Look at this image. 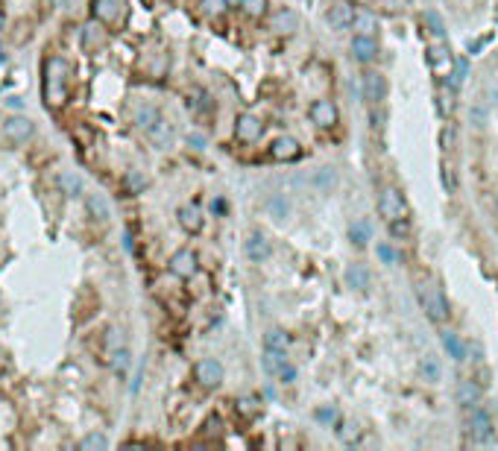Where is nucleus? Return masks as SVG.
Here are the masks:
<instances>
[{
	"mask_svg": "<svg viewBox=\"0 0 498 451\" xmlns=\"http://www.w3.org/2000/svg\"><path fill=\"white\" fill-rule=\"evenodd\" d=\"M68 62L59 56L44 59V77H42V100L47 109H62L68 103Z\"/></svg>",
	"mask_w": 498,
	"mask_h": 451,
	"instance_id": "nucleus-1",
	"label": "nucleus"
},
{
	"mask_svg": "<svg viewBox=\"0 0 498 451\" xmlns=\"http://www.w3.org/2000/svg\"><path fill=\"white\" fill-rule=\"evenodd\" d=\"M416 293H419V302H422V308H425L428 320L437 322V325H443V322L448 320V302H445V296H443L440 287L419 282V284H416Z\"/></svg>",
	"mask_w": 498,
	"mask_h": 451,
	"instance_id": "nucleus-2",
	"label": "nucleus"
},
{
	"mask_svg": "<svg viewBox=\"0 0 498 451\" xmlns=\"http://www.w3.org/2000/svg\"><path fill=\"white\" fill-rule=\"evenodd\" d=\"M428 65H431L437 80H445V77H452L454 73V56H452V50H448V44L443 39H434V44L428 47Z\"/></svg>",
	"mask_w": 498,
	"mask_h": 451,
	"instance_id": "nucleus-3",
	"label": "nucleus"
},
{
	"mask_svg": "<svg viewBox=\"0 0 498 451\" xmlns=\"http://www.w3.org/2000/svg\"><path fill=\"white\" fill-rule=\"evenodd\" d=\"M378 214L393 223L396 217H405V196L398 187L387 185V187H381V194H378Z\"/></svg>",
	"mask_w": 498,
	"mask_h": 451,
	"instance_id": "nucleus-4",
	"label": "nucleus"
},
{
	"mask_svg": "<svg viewBox=\"0 0 498 451\" xmlns=\"http://www.w3.org/2000/svg\"><path fill=\"white\" fill-rule=\"evenodd\" d=\"M194 378L199 387H205V390H217L223 384V363L214 360V358H203L194 363Z\"/></svg>",
	"mask_w": 498,
	"mask_h": 451,
	"instance_id": "nucleus-5",
	"label": "nucleus"
},
{
	"mask_svg": "<svg viewBox=\"0 0 498 451\" xmlns=\"http://www.w3.org/2000/svg\"><path fill=\"white\" fill-rule=\"evenodd\" d=\"M308 115H311V123L320 129H334L338 127V120H340V111L338 106L331 103V100H314L308 109Z\"/></svg>",
	"mask_w": 498,
	"mask_h": 451,
	"instance_id": "nucleus-6",
	"label": "nucleus"
},
{
	"mask_svg": "<svg viewBox=\"0 0 498 451\" xmlns=\"http://www.w3.org/2000/svg\"><path fill=\"white\" fill-rule=\"evenodd\" d=\"M167 270L176 275V279H194L196 270H199V258H196L194 249H179V252L170 255Z\"/></svg>",
	"mask_w": 498,
	"mask_h": 451,
	"instance_id": "nucleus-7",
	"label": "nucleus"
},
{
	"mask_svg": "<svg viewBox=\"0 0 498 451\" xmlns=\"http://www.w3.org/2000/svg\"><path fill=\"white\" fill-rule=\"evenodd\" d=\"M469 436L472 443H490L492 436V416L481 405L472 407V416H469Z\"/></svg>",
	"mask_w": 498,
	"mask_h": 451,
	"instance_id": "nucleus-8",
	"label": "nucleus"
},
{
	"mask_svg": "<svg viewBox=\"0 0 498 451\" xmlns=\"http://www.w3.org/2000/svg\"><path fill=\"white\" fill-rule=\"evenodd\" d=\"M33 132H35V123L30 118H24V115H9L3 120V135H6V141H12V144L30 141Z\"/></svg>",
	"mask_w": 498,
	"mask_h": 451,
	"instance_id": "nucleus-9",
	"label": "nucleus"
},
{
	"mask_svg": "<svg viewBox=\"0 0 498 451\" xmlns=\"http://www.w3.org/2000/svg\"><path fill=\"white\" fill-rule=\"evenodd\" d=\"M261 132H264V123H261V118L249 115V111H243V115H238V120H234V135H238V141H243V144L258 141Z\"/></svg>",
	"mask_w": 498,
	"mask_h": 451,
	"instance_id": "nucleus-10",
	"label": "nucleus"
},
{
	"mask_svg": "<svg viewBox=\"0 0 498 451\" xmlns=\"http://www.w3.org/2000/svg\"><path fill=\"white\" fill-rule=\"evenodd\" d=\"M481 396H483V390H481V381H475V378H463V381H457L454 398H457V405H460V407L472 410L475 405H481Z\"/></svg>",
	"mask_w": 498,
	"mask_h": 451,
	"instance_id": "nucleus-11",
	"label": "nucleus"
},
{
	"mask_svg": "<svg viewBox=\"0 0 498 451\" xmlns=\"http://www.w3.org/2000/svg\"><path fill=\"white\" fill-rule=\"evenodd\" d=\"M355 15H358L355 6L343 0V3H334L326 12V24H329L331 30H349V27H352V21H355Z\"/></svg>",
	"mask_w": 498,
	"mask_h": 451,
	"instance_id": "nucleus-12",
	"label": "nucleus"
},
{
	"mask_svg": "<svg viewBox=\"0 0 498 451\" xmlns=\"http://www.w3.org/2000/svg\"><path fill=\"white\" fill-rule=\"evenodd\" d=\"M364 97L369 100L372 106H378L384 97H387V80H384V73L378 71H367L364 73Z\"/></svg>",
	"mask_w": 498,
	"mask_h": 451,
	"instance_id": "nucleus-13",
	"label": "nucleus"
},
{
	"mask_svg": "<svg viewBox=\"0 0 498 451\" xmlns=\"http://www.w3.org/2000/svg\"><path fill=\"white\" fill-rule=\"evenodd\" d=\"M270 156L276 161H296L299 156H302V147H299L296 138L282 135V138H276V141L270 144Z\"/></svg>",
	"mask_w": 498,
	"mask_h": 451,
	"instance_id": "nucleus-14",
	"label": "nucleus"
},
{
	"mask_svg": "<svg viewBox=\"0 0 498 451\" xmlns=\"http://www.w3.org/2000/svg\"><path fill=\"white\" fill-rule=\"evenodd\" d=\"M349 50H352V59L355 62H372L378 56V42L372 39V35H364V33H358L355 39H352V44H349Z\"/></svg>",
	"mask_w": 498,
	"mask_h": 451,
	"instance_id": "nucleus-15",
	"label": "nucleus"
},
{
	"mask_svg": "<svg viewBox=\"0 0 498 451\" xmlns=\"http://www.w3.org/2000/svg\"><path fill=\"white\" fill-rule=\"evenodd\" d=\"M120 12H123L120 0H91V15L100 24H118Z\"/></svg>",
	"mask_w": 498,
	"mask_h": 451,
	"instance_id": "nucleus-16",
	"label": "nucleus"
},
{
	"mask_svg": "<svg viewBox=\"0 0 498 451\" xmlns=\"http://www.w3.org/2000/svg\"><path fill=\"white\" fill-rule=\"evenodd\" d=\"M270 30L273 33H279V35H290V33H296L299 30V15L293 9H279V12H273L270 15Z\"/></svg>",
	"mask_w": 498,
	"mask_h": 451,
	"instance_id": "nucleus-17",
	"label": "nucleus"
},
{
	"mask_svg": "<svg viewBox=\"0 0 498 451\" xmlns=\"http://www.w3.org/2000/svg\"><path fill=\"white\" fill-rule=\"evenodd\" d=\"M176 220H179V226L188 234H199L203 232V226H205V217H203V211H199L196 205H182L179 211H176Z\"/></svg>",
	"mask_w": 498,
	"mask_h": 451,
	"instance_id": "nucleus-18",
	"label": "nucleus"
},
{
	"mask_svg": "<svg viewBox=\"0 0 498 451\" xmlns=\"http://www.w3.org/2000/svg\"><path fill=\"white\" fill-rule=\"evenodd\" d=\"M246 258L255 261V264H261V261L270 258V241L261 232H252V234L246 237Z\"/></svg>",
	"mask_w": 498,
	"mask_h": 451,
	"instance_id": "nucleus-19",
	"label": "nucleus"
},
{
	"mask_svg": "<svg viewBox=\"0 0 498 451\" xmlns=\"http://www.w3.org/2000/svg\"><path fill=\"white\" fill-rule=\"evenodd\" d=\"M343 279H346V287H352V291H367L369 287V270L364 264H349L346 273H343Z\"/></svg>",
	"mask_w": 498,
	"mask_h": 451,
	"instance_id": "nucleus-20",
	"label": "nucleus"
},
{
	"mask_svg": "<svg viewBox=\"0 0 498 451\" xmlns=\"http://www.w3.org/2000/svg\"><path fill=\"white\" fill-rule=\"evenodd\" d=\"M440 340H443V349L448 352V358H454V360H466V355H469V352H466V343L460 340V337H457L454 331H443Z\"/></svg>",
	"mask_w": 498,
	"mask_h": 451,
	"instance_id": "nucleus-21",
	"label": "nucleus"
},
{
	"mask_svg": "<svg viewBox=\"0 0 498 451\" xmlns=\"http://www.w3.org/2000/svg\"><path fill=\"white\" fill-rule=\"evenodd\" d=\"M147 135H149V141H153L156 147H167L170 138H173V129H170V123H167L165 118H158L153 127L147 129Z\"/></svg>",
	"mask_w": 498,
	"mask_h": 451,
	"instance_id": "nucleus-22",
	"label": "nucleus"
},
{
	"mask_svg": "<svg viewBox=\"0 0 498 451\" xmlns=\"http://www.w3.org/2000/svg\"><path fill=\"white\" fill-rule=\"evenodd\" d=\"M85 211H89V214L94 217V220H109V203L100 194H89L85 196Z\"/></svg>",
	"mask_w": 498,
	"mask_h": 451,
	"instance_id": "nucleus-23",
	"label": "nucleus"
},
{
	"mask_svg": "<svg viewBox=\"0 0 498 451\" xmlns=\"http://www.w3.org/2000/svg\"><path fill=\"white\" fill-rule=\"evenodd\" d=\"M284 363H288V352H279V349H264V369L270 375H279Z\"/></svg>",
	"mask_w": 498,
	"mask_h": 451,
	"instance_id": "nucleus-24",
	"label": "nucleus"
},
{
	"mask_svg": "<svg viewBox=\"0 0 498 451\" xmlns=\"http://www.w3.org/2000/svg\"><path fill=\"white\" fill-rule=\"evenodd\" d=\"M349 237H352L355 246H367L372 241V232H369V223L367 220H355L349 226Z\"/></svg>",
	"mask_w": 498,
	"mask_h": 451,
	"instance_id": "nucleus-25",
	"label": "nucleus"
},
{
	"mask_svg": "<svg viewBox=\"0 0 498 451\" xmlns=\"http://www.w3.org/2000/svg\"><path fill=\"white\" fill-rule=\"evenodd\" d=\"M288 346H290L288 331H282V329H270V331L264 334V349H279V352H288Z\"/></svg>",
	"mask_w": 498,
	"mask_h": 451,
	"instance_id": "nucleus-26",
	"label": "nucleus"
},
{
	"mask_svg": "<svg viewBox=\"0 0 498 451\" xmlns=\"http://www.w3.org/2000/svg\"><path fill=\"white\" fill-rule=\"evenodd\" d=\"M419 372H422V378H425V381L437 384V381H440V375H443L440 360L434 358V355H425V358H422V363H419Z\"/></svg>",
	"mask_w": 498,
	"mask_h": 451,
	"instance_id": "nucleus-27",
	"label": "nucleus"
},
{
	"mask_svg": "<svg viewBox=\"0 0 498 451\" xmlns=\"http://www.w3.org/2000/svg\"><path fill=\"white\" fill-rule=\"evenodd\" d=\"M158 118H161V115H158V109H156V106H141V109H135V123H138L144 132L153 127Z\"/></svg>",
	"mask_w": 498,
	"mask_h": 451,
	"instance_id": "nucleus-28",
	"label": "nucleus"
},
{
	"mask_svg": "<svg viewBox=\"0 0 498 451\" xmlns=\"http://www.w3.org/2000/svg\"><path fill=\"white\" fill-rule=\"evenodd\" d=\"M109 363H111V369H115L118 375H127V369L132 367V355L127 352V349H115L111 358H109Z\"/></svg>",
	"mask_w": 498,
	"mask_h": 451,
	"instance_id": "nucleus-29",
	"label": "nucleus"
},
{
	"mask_svg": "<svg viewBox=\"0 0 498 451\" xmlns=\"http://www.w3.org/2000/svg\"><path fill=\"white\" fill-rule=\"evenodd\" d=\"M103 42H106V35H103V30H97L94 24H89V27L82 30V47L85 50H97Z\"/></svg>",
	"mask_w": 498,
	"mask_h": 451,
	"instance_id": "nucleus-30",
	"label": "nucleus"
},
{
	"mask_svg": "<svg viewBox=\"0 0 498 451\" xmlns=\"http://www.w3.org/2000/svg\"><path fill=\"white\" fill-rule=\"evenodd\" d=\"M352 27L358 33H364V35H372V30H378V21H376V15H369V12H358Z\"/></svg>",
	"mask_w": 498,
	"mask_h": 451,
	"instance_id": "nucleus-31",
	"label": "nucleus"
},
{
	"mask_svg": "<svg viewBox=\"0 0 498 451\" xmlns=\"http://www.w3.org/2000/svg\"><path fill=\"white\" fill-rule=\"evenodd\" d=\"M59 187H62V194H65V196H80L82 194V182L73 176V173H62V176H59Z\"/></svg>",
	"mask_w": 498,
	"mask_h": 451,
	"instance_id": "nucleus-32",
	"label": "nucleus"
},
{
	"mask_svg": "<svg viewBox=\"0 0 498 451\" xmlns=\"http://www.w3.org/2000/svg\"><path fill=\"white\" fill-rule=\"evenodd\" d=\"M469 123H472L475 129H483V127H487V123H490V111H487V106H483V103H475V106H472V109H469Z\"/></svg>",
	"mask_w": 498,
	"mask_h": 451,
	"instance_id": "nucleus-33",
	"label": "nucleus"
},
{
	"mask_svg": "<svg viewBox=\"0 0 498 451\" xmlns=\"http://www.w3.org/2000/svg\"><path fill=\"white\" fill-rule=\"evenodd\" d=\"M199 6H203V12L208 18H220V15H226L229 0H199Z\"/></svg>",
	"mask_w": 498,
	"mask_h": 451,
	"instance_id": "nucleus-34",
	"label": "nucleus"
},
{
	"mask_svg": "<svg viewBox=\"0 0 498 451\" xmlns=\"http://www.w3.org/2000/svg\"><path fill=\"white\" fill-rule=\"evenodd\" d=\"M358 422H352V419H343L340 422V428H338V436L346 443V445H352V443H358Z\"/></svg>",
	"mask_w": 498,
	"mask_h": 451,
	"instance_id": "nucleus-35",
	"label": "nucleus"
},
{
	"mask_svg": "<svg viewBox=\"0 0 498 451\" xmlns=\"http://www.w3.org/2000/svg\"><path fill=\"white\" fill-rule=\"evenodd\" d=\"M241 9L246 12L249 18H261L264 15V9H267V0H243Z\"/></svg>",
	"mask_w": 498,
	"mask_h": 451,
	"instance_id": "nucleus-36",
	"label": "nucleus"
},
{
	"mask_svg": "<svg viewBox=\"0 0 498 451\" xmlns=\"http://www.w3.org/2000/svg\"><path fill=\"white\" fill-rule=\"evenodd\" d=\"M431 27V33H434V39H443L445 35V27H443V21H440V15L437 12H425V18H422Z\"/></svg>",
	"mask_w": 498,
	"mask_h": 451,
	"instance_id": "nucleus-37",
	"label": "nucleus"
},
{
	"mask_svg": "<svg viewBox=\"0 0 498 451\" xmlns=\"http://www.w3.org/2000/svg\"><path fill=\"white\" fill-rule=\"evenodd\" d=\"M80 448H85V451H89V448H109V440H106L103 434H89V436H85V440L80 443Z\"/></svg>",
	"mask_w": 498,
	"mask_h": 451,
	"instance_id": "nucleus-38",
	"label": "nucleus"
},
{
	"mask_svg": "<svg viewBox=\"0 0 498 451\" xmlns=\"http://www.w3.org/2000/svg\"><path fill=\"white\" fill-rule=\"evenodd\" d=\"M390 234H393V237H407V234H410L407 217H396V220L390 223Z\"/></svg>",
	"mask_w": 498,
	"mask_h": 451,
	"instance_id": "nucleus-39",
	"label": "nucleus"
},
{
	"mask_svg": "<svg viewBox=\"0 0 498 451\" xmlns=\"http://www.w3.org/2000/svg\"><path fill=\"white\" fill-rule=\"evenodd\" d=\"M270 211H273V217H276V220H284V217H288V203H284L282 196H273L270 199Z\"/></svg>",
	"mask_w": 498,
	"mask_h": 451,
	"instance_id": "nucleus-40",
	"label": "nucleus"
},
{
	"mask_svg": "<svg viewBox=\"0 0 498 451\" xmlns=\"http://www.w3.org/2000/svg\"><path fill=\"white\" fill-rule=\"evenodd\" d=\"M238 410L243 413V416H255V413L261 410V405L255 402V398H241V402H238Z\"/></svg>",
	"mask_w": 498,
	"mask_h": 451,
	"instance_id": "nucleus-41",
	"label": "nucleus"
},
{
	"mask_svg": "<svg viewBox=\"0 0 498 451\" xmlns=\"http://www.w3.org/2000/svg\"><path fill=\"white\" fill-rule=\"evenodd\" d=\"M437 100H440V103H437V106H440V115H452V109H454V100H452V94H448V91H443Z\"/></svg>",
	"mask_w": 498,
	"mask_h": 451,
	"instance_id": "nucleus-42",
	"label": "nucleus"
},
{
	"mask_svg": "<svg viewBox=\"0 0 498 451\" xmlns=\"http://www.w3.org/2000/svg\"><path fill=\"white\" fill-rule=\"evenodd\" d=\"M127 187H129L132 194H135V191H141V187H144V176H141V173H135V170L127 173Z\"/></svg>",
	"mask_w": 498,
	"mask_h": 451,
	"instance_id": "nucleus-43",
	"label": "nucleus"
},
{
	"mask_svg": "<svg viewBox=\"0 0 498 451\" xmlns=\"http://www.w3.org/2000/svg\"><path fill=\"white\" fill-rule=\"evenodd\" d=\"M279 378H282L284 384H293V381H296V369L290 367V363H284L282 372H279Z\"/></svg>",
	"mask_w": 498,
	"mask_h": 451,
	"instance_id": "nucleus-44",
	"label": "nucleus"
},
{
	"mask_svg": "<svg viewBox=\"0 0 498 451\" xmlns=\"http://www.w3.org/2000/svg\"><path fill=\"white\" fill-rule=\"evenodd\" d=\"M317 419H322V422L331 425L334 419H338V410H334V407H320V410H317Z\"/></svg>",
	"mask_w": 498,
	"mask_h": 451,
	"instance_id": "nucleus-45",
	"label": "nucleus"
},
{
	"mask_svg": "<svg viewBox=\"0 0 498 451\" xmlns=\"http://www.w3.org/2000/svg\"><path fill=\"white\" fill-rule=\"evenodd\" d=\"M378 255L387 261V264H396V255H393V249H390V246H384V243H381V246H378Z\"/></svg>",
	"mask_w": 498,
	"mask_h": 451,
	"instance_id": "nucleus-46",
	"label": "nucleus"
},
{
	"mask_svg": "<svg viewBox=\"0 0 498 451\" xmlns=\"http://www.w3.org/2000/svg\"><path fill=\"white\" fill-rule=\"evenodd\" d=\"M452 144H454V132H452V129H443V147L452 149Z\"/></svg>",
	"mask_w": 498,
	"mask_h": 451,
	"instance_id": "nucleus-47",
	"label": "nucleus"
},
{
	"mask_svg": "<svg viewBox=\"0 0 498 451\" xmlns=\"http://www.w3.org/2000/svg\"><path fill=\"white\" fill-rule=\"evenodd\" d=\"M3 27H6V15L0 12V33H3Z\"/></svg>",
	"mask_w": 498,
	"mask_h": 451,
	"instance_id": "nucleus-48",
	"label": "nucleus"
},
{
	"mask_svg": "<svg viewBox=\"0 0 498 451\" xmlns=\"http://www.w3.org/2000/svg\"><path fill=\"white\" fill-rule=\"evenodd\" d=\"M56 6H71V0H53Z\"/></svg>",
	"mask_w": 498,
	"mask_h": 451,
	"instance_id": "nucleus-49",
	"label": "nucleus"
},
{
	"mask_svg": "<svg viewBox=\"0 0 498 451\" xmlns=\"http://www.w3.org/2000/svg\"><path fill=\"white\" fill-rule=\"evenodd\" d=\"M241 3H243V0H229V6H241Z\"/></svg>",
	"mask_w": 498,
	"mask_h": 451,
	"instance_id": "nucleus-50",
	"label": "nucleus"
},
{
	"mask_svg": "<svg viewBox=\"0 0 498 451\" xmlns=\"http://www.w3.org/2000/svg\"><path fill=\"white\" fill-rule=\"evenodd\" d=\"M355 3H358V6H367V3H369V0H355Z\"/></svg>",
	"mask_w": 498,
	"mask_h": 451,
	"instance_id": "nucleus-51",
	"label": "nucleus"
},
{
	"mask_svg": "<svg viewBox=\"0 0 498 451\" xmlns=\"http://www.w3.org/2000/svg\"><path fill=\"white\" fill-rule=\"evenodd\" d=\"M402 3H405V0H396V6H402Z\"/></svg>",
	"mask_w": 498,
	"mask_h": 451,
	"instance_id": "nucleus-52",
	"label": "nucleus"
},
{
	"mask_svg": "<svg viewBox=\"0 0 498 451\" xmlns=\"http://www.w3.org/2000/svg\"><path fill=\"white\" fill-rule=\"evenodd\" d=\"M495 211H498V194H495Z\"/></svg>",
	"mask_w": 498,
	"mask_h": 451,
	"instance_id": "nucleus-53",
	"label": "nucleus"
}]
</instances>
